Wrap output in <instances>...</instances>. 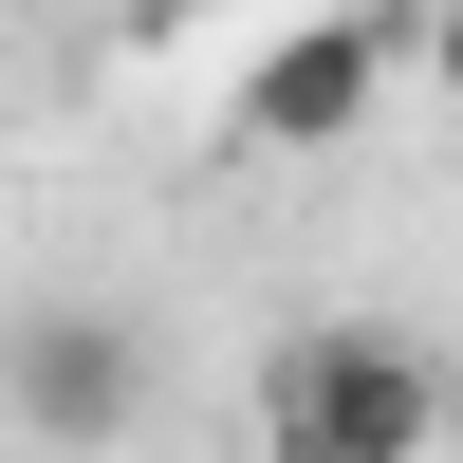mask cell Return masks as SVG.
Returning a JSON list of instances; mask_svg holds the SVG:
<instances>
[{
  "label": "cell",
  "mask_w": 463,
  "mask_h": 463,
  "mask_svg": "<svg viewBox=\"0 0 463 463\" xmlns=\"http://www.w3.org/2000/svg\"><path fill=\"white\" fill-rule=\"evenodd\" d=\"M0 427L56 445V463H111L148 427V316H111V297H37L19 334H0Z\"/></svg>",
  "instance_id": "3957f363"
},
{
  "label": "cell",
  "mask_w": 463,
  "mask_h": 463,
  "mask_svg": "<svg viewBox=\"0 0 463 463\" xmlns=\"http://www.w3.org/2000/svg\"><path fill=\"white\" fill-rule=\"evenodd\" d=\"M445 445V353L390 316H316L260 353V463H427Z\"/></svg>",
  "instance_id": "6da1fadb"
},
{
  "label": "cell",
  "mask_w": 463,
  "mask_h": 463,
  "mask_svg": "<svg viewBox=\"0 0 463 463\" xmlns=\"http://www.w3.org/2000/svg\"><path fill=\"white\" fill-rule=\"evenodd\" d=\"M408 19H427V0H297V19H260L241 74H222V130L279 148V167L353 148L371 111H390V74H408Z\"/></svg>",
  "instance_id": "7a4b0ae2"
},
{
  "label": "cell",
  "mask_w": 463,
  "mask_h": 463,
  "mask_svg": "<svg viewBox=\"0 0 463 463\" xmlns=\"http://www.w3.org/2000/svg\"><path fill=\"white\" fill-rule=\"evenodd\" d=\"M408 74H427V93L463 111V0H427V19H408Z\"/></svg>",
  "instance_id": "277c9868"
}]
</instances>
